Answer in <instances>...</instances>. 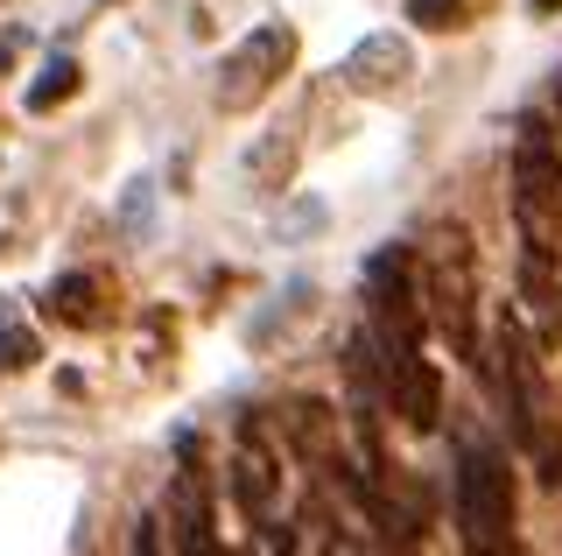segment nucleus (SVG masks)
Wrapping results in <instances>:
<instances>
[{
    "label": "nucleus",
    "instance_id": "f257e3e1",
    "mask_svg": "<svg viewBox=\"0 0 562 556\" xmlns=\"http://www.w3.org/2000/svg\"><path fill=\"white\" fill-rule=\"evenodd\" d=\"M422 332H429V310H422L415 254L380 247L366 260V345H373V367H380L386 415H401V430L429 437L443 423V374L422 353Z\"/></svg>",
    "mask_w": 562,
    "mask_h": 556
},
{
    "label": "nucleus",
    "instance_id": "f03ea898",
    "mask_svg": "<svg viewBox=\"0 0 562 556\" xmlns=\"http://www.w3.org/2000/svg\"><path fill=\"white\" fill-rule=\"evenodd\" d=\"M492 394H499V415H506V437L527 465H535L541 486H562V415H555V394H549V367H541L535 338L514 310L492 318Z\"/></svg>",
    "mask_w": 562,
    "mask_h": 556
},
{
    "label": "nucleus",
    "instance_id": "7ed1b4c3",
    "mask_svg": "<svg viewBox=\"0 0 562 556\" xmlns=\"http://www.w3.org/2000/svg\"><path fill=\"white\" fill-rule=\"evenodd\" d=\"M415 275H422V310H429V324L443 332L450 359L485 367V338H479V247H471L464 225H436L429 254L415 260Z\"/></svg>",
    "mask_w": 562,
    "mask_h": 556
},
{
    "label": "nucleus",
    "instance_id": "20e7f679",
    "mask_svg": "<svg viewBox=\"0 0 562 556\" xmlns=\"http://www.w3.org/2000/svg\"><path fill=\"white\" fill-rule=\"evenodd\" d=\"M457 543L464 556H514V472L485 430H457Z\"/></svg>",
    "mask_w": 562,
    "mask_h": 556
},
{
    "label": "nucleus",
    "instance_id": "39448f33",
    "mask_svg": "<svg viewBox=\"0 0 562 556\" xmlns=\"http://www.w3.org/2000/svg\"><path fill=\"white\" fill-rule=\"evenodd\" d=\"M514 225L520 254L562 260V142L541 113L514 120Z\"/></svg>",
    "mask_w": 562,
    "mask_h": 556
},
{
    "label": "nucleus",
    "instance_id": "423d86ee",
    "mask_svg": "<svg viewBox=\"0 0 562 556\" xmlns=\"http://www.w3.org/2000/svg\"><path fill=\"white\" fill-rule=\"evenodd\" d=\"M169 521V549L176 556H233L218 543V493H211V465H204V437H176V479L162 500Z\"/></svg>",
    "mask_w": 562,
    "mask_h": 556
},
{
    "label": "nucleus",
    "instance_id": "0eeeda50",
    "mask_svg": "<svg viewBox=\"0 0 562 556\" xmlns=\"http://www.w3.org/2000/svg\"><path fill=\"white\" fill-rule=\"evenodd\" d=\"M295 64V29L289 22H260L254 36H246L233 57L218 64V107L225 113H246V107H260V99L281 85V71Z\"/></svg>",
    "mask_w": 562,
    "mask_h": 556
},
{
    "label": "nucleus",
    "instance_id": "6e6552de",
    "mask_svg": "<svg viewBox=\"0 0 562 556\" xmlns=\"http://www.w3.org/2000/svg\"><path fill=\"white\" fill-rule=\"evenodd\" d=\"M520 297H527V318H535V345H562V289L549 254H520Z\"/></svg>",
    "mask_w": 562,
    "mask_h": 556
},
{
    "label": "nucleus",
    "instance_id": "1a4fd4ad",
    "mask_svg": "<svg viewBox=\"0 0 562 556\" xmlns=\"http://www.w3.org/2000/svg\"><path fill=\"white\" fill-rule=\"evenodd\" d=\"M99 297H105L99 275H64V282H49L43 310H49L57 324H78V332H85V324H99Z\"/></svg>",
    "mask_w": 562,
    "mask_h": 556
},
{
    "label": "nucleus",
    "instance_id": "9d476101",
    "mask_svg": "<svg viewBox=\"0 0 562 556\" xmlns=\"http://www.w3.org/2000/svg\"><path fill=\"white\" fill-rule=\"evenodd\" d=\"M43 359V345H35V332L22 318H14L8 303H0V374H22V367H35Z\"/></svg>",
    "mask_w": 562,
    "mask_h": 556
},
{
    "label": "nucleus",
    "instance_id": "9b49d317",
    "mask_svg": "<svg viewBox=\"0 0 562 556\" xmlns=\"http://www.w3.org/2000/svg\"><path fill=\"white\" fill-rule=\"evenodd\" d=\"M70 92H78V64H70V57H49L43 64V85H29V113H49Z\"/></svg>",
    "mask_w": 562,
    "mask_h": 556
},
{
    "label": "nucleus",
    "instance_id": "f8f14e48",
    "mask_svg": "<svg viewBox=\"0 0 562 556\" xmlns=\"http://www.w3.org/2000/svg\"><path fill=\"white\" fill-rule=\"evenodd\" d=\"M464 8H471V0H408V22H422V29H457V22H464Z\"/></svg>",
    "mask_w": 562,
    "mask_h": 556
},
{
    "label": "nucleus",
    "instance_id": "ddd939ff",
    "mask_svg": "<svg viewBox=\"0 0 562 556\" xmlns=\"http://www.w3.org/2000/svg\"><path fill=\"white\" fill-rule=\"evenodd\" d=\"M134 556H169V549H162V529H155V521H140V529H134Z\"/></svg>",
    "mask_w": 562,
    "mask_h": 556
},
{
    "label": "nucleus",
    "instance_id": "4468645a",
    "mask_svg": "<svg viewBox=\"0 0 562 556\" xmlns=\"http://www.w3.org/2000/svg\"><path fill=\"white\" fill-rule=\"evenodd\" d=\"M555 134H562V71H555Z\"/></svg>",
    "mask_w": 562,
    "mask_h": 556
},
{
    "label": "nucleus",
    "instance_id": "2eb2a0df",
    "mask_svg": "<svg viewBox=\"0 0 562 556\" xmlns=\"http://www.w3.org/2000/svg\"><path fill=\"white\" fill-rule=\"evenodd\" d=\"M535 8H541V14H562V0H535Z\"/></svg>",
    "mask_w": 562,
    "mask_h": 556
}]
</instances>
